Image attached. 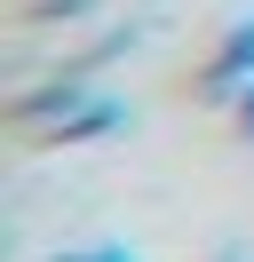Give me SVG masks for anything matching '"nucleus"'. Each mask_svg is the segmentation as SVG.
I'll use <instances>...</instances> for the list:
<instances>
[{"mask_svg": "<svg viewBox=\"0 0 254 262\" xmlns=\"http://www.w3.org/2000/svg\"><path fill=\"white\" fill-rule=\"evenodd\" d=\"M56 262H135L127 246H79V254H56Z\"/></svg>", "mask_w": 254, "mask_h": 262, "instance_id": "obj_1", "label": "nucleus"}, {"mask_svg": "<svg viewBox=\"0 0 254 262\" xmlns=\"http://www.w3.org/2000/svg\"><path fill=\"white\" fill-rule=\"evenodd\" d=\"M246 127H254V96H246Z\"/></svg>", "mask_w": 254, "mask_h": 262, "instance_id": "obj_2", "label": "nucleus"}]
</instances>
